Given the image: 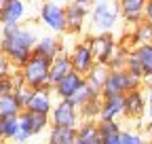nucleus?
<instances>
[{
  "label": "nucleus",
  "mask_w": 152,
  "mask_h": 144,
  "mask_svg": "<svg viewBox=\"0 0 152 144\" xmlns=\"http://www.w3.org/2000/svg\"><path fill=\"white\" fill-rule=\"evenodd\" d=\"M127 60H129V51L123 49V47H118L116 53L112 55L108 68H110V70H127Z\"/></svg>",
  "instance_id": "nucleus-29"
},
{
  "label": "nucleus",
  "mask_w": 152,
  "mask_h": 144,
  "mask_svg": "<svg viewBox=\"0 0 152 144\" xmlns=\"http://www.w3.org/2000/svg\"><path fill=\"white\" fill-rule=\"evenodd\" d=\"M93 98H102V96H97V93H95L93 89H91V87H89V85L85 83V85H83V87L78 89V91H76V93L72 96V100H70V102H72V104H74L76 108H80V106H85L87 102H91Z\"/></svg>",
  "instance_id": "nucleus-27"
},
{
  "label": "nucleus",
  "mask_w": 152,
  "mask_h": 144,
  "mask_svg": "<svg viewBox=\"0 0 152 144\" xmlns=\"http://www.w3.org/2000/svg\"><path fill=\"white\" fill-rule=\"evenodd\" d=\"M144 19L152 24V0H146V9H144Z\"/></svg>",
  "instance_id": "nucleus-34"
},
{
  "label": "nucleus",
  "mask_w": 152,
  "mask_h": 144,
  "mask_svg": "<svg viewBox=\"0 0 152 144\" xmlns=\"http://www.w3.org/2000/svg\"><path fill=\"white\" fill-rule=\"evenodd\" d=\"M53 2H57V4H61V7H66V4H70V0H53Z\"/></svg>",
  "instance_id": "nucleus-38"
},
{
  "label": "nucleus",
  "mask_w": 152,
  "mask_h": 144,
  "mask_svg": "<svg viewBox=\"0 0 152 144\" xmlns=\"http://www.w3.org/2000/svg\"><path fill=\"white\" fill-rule=\"evenodd\" d=\"M66 26H68V32L70 34H80L85 30V21L89 17V9L85 7H78V4H66Z\"/></svg>",
  "instance_id": "nucleus-17"
},
{
  "label": "nucleus",
  "mask_w": 152,
  "mask_h": 144,
  "mask_svg": "<svg viewBox=\"0 0 152 144\" xmlns=\"http://www.w3.org/2000/svg\"><path fill=\"white\" fill-rule=\"evenodd\" d=\"M121 144H150V140L137 129H123L121 132Z\"/></svg>",
  "instance_id": "nucleus-28"
},
{
  "label": "nucleus",
  "mask_w": 152,
  "mask_h": 144,
  "mask_svg": "<svg viewBox=\"0 0 152 144\" xmlns=\"http://www.w3.org/2000/svg\"><path fill=\"white\" fill-rule=\"evenodd\" d=\"M7 2H9V0H0V11L4 9V4H7Z\"/></svg>",
  "instance_id": "nucleus-39"
},
{
  "label": "nucleus",
  "mask_w": 152,
  "mask_h": 144,
  "mask_svg": "<svg viewBox=\"0 0 152 144\" xmlns=\"http://www.w3.org/2000/svg\"><path fill=\"white\" fill-rule=\"evenodd\" d=\"M7 144H11V142H7Z\"/></svg>",
  "instance_id": "nucleus-44"
},
{
  "label": "nucleus",
  "mask_w": 152,
  "mask_h": 144,
  "mask_svg": "<svg viewBox=\"0 0 152 144\" xmlns=\"http://www.w3.org/2000/svg\"><path fill=\"white\" fill-rule=\"evenodd\" d=\"M148 108V98L144 89H135L125 96V117L127 119H142Z\"/></svg>",
  "instance_id": "nucleus-14"
},
{
  "label": "nucleus",
  "mask_w": 152,
  "mask_h": 144,
  "mask_svg": "<svg viewBox=\"0 0 152 144\" xmlns=\"http://www.w3.org/2000/svg\"><path fill=\"white\" fill-rule=\"evenodd\" d=\"M131 40L135 47H142V45H152V24L150 21H140L137 26H133V32H131Z\"/></svg>",
  "instance_id": "nucleus-24"
},
{
  "label": "nucleus",
  "mask_w": 152,
  "mask_h": 144,
  "mask_svg": "<svg viewBox=\"0 0 152 144\" xmlns=\"http://www.w3.org/2000/svg\"><path fill=\"white\" fill-rule=\"evenodd\" d=\"M19 132V119H0V144L13 142V138Z\"/></svg>",
  "instance_id": "nucleus-25"
},
{
  "label": "nucleus",
  "mask_w": 152,
  "mask_h": 144,
  "mask_svg": "<svg viewBox=\"0 0 152 144\" xmlns=\"http://www.w3.org/2000/svg\"><path fill=\"white\" fill-rule=\"evenodd\" d=\"M49 68H51V62L32 55L30 62L19 72H21V76H23V81L30 89H45V87H51L49 85Z\"/></svg>",
  "instance_id": "nucleus-6"
},
{
  "label": "nucleus",
  "mask_w": 152,
  "mask_h": 144,
  "mask_svg": "<svg viewBox=\"0 0 152 144\" xmlns=\"http://www.w3.org/2000/svg\"><path fill=\"white\" fill-rule=\"evenodd\" d=\"M53 106H55V102H53V89L45 87V89H34V91H32V96H30V100L26 104V110L49 117L51 110H53Z\"/></svg>",
  "instance_id": "nucleus-10"
},
{
  "label": "nucleus",
  "mask_w": 152,
  "mask_h": 144,
  "mask_svg": "<svg viewBox=\"0 0 152 144\" xmlns=\"http://www.w3.org/2000/svg\"><path fill=\"white\" fill-rule=\"evenodd\" d=\"M70 72H72L70 55H68V53H61V55H57V57L51 62V68H49V85L55 87L64 76H68Z\"/></svg>",
  "instance_id": "nucleus-19"
},
{
  "label": "nucleus",
  "mask_w": 152,
  "mask_h": 144,
  "mask_svg": "<svg viewBox=\"0 0 152 144\" xmlns=\"http://www.w3.org/2000/svg\"><path fill=\"white\" fill-rule=\"evenodd\" d=\"M38 19H40V24L53 34H66L68 32L66 9L61 4L53 2V0H42V4L38 7Z\"/></svg>",
  "instance_id": "nucleus-5"
},
{
  "label": "nucleus",
  "mask_w": 152,
  "mask_h": 144,
  "mask_svg": "<svg viewBox=\"0 0 152 144\" xmlns=\"http://www.w3.org/2000/svg\"><path fill=\"white\" fill-rule=\"evenodd\" d=\"M70 2L78 4V7H85V9H89V11H91V7L95 4V0H70Z\"/></svg>",
  "instance_id": "nucleus-35"
},
{
  "label": "nucleus",
  "mask_w": 152,
  "mask_h": 144,
  "mask_svg": "<svg viewBox=\"0 0 152 144\" xmlns=\"http://www.w3.org/2000/svg\"><path fill=\"white\" fill-rule=\"evenodd\" d=\"M97 138H99L97 121H80V125L76 127V142L91 144L93 140H97Z\"/></svg>",
  "instance_id": "nucleus-23"
},
{
  "label": "nucleus",
  "mask_w": 152,
  "mask_h": 144,
  "mask_svg": "<svg viewBox=\"0 0 152 144\" xmlns=\"http://www.w3.org/2000/svg\"><path fill=\"white\" fill-rule=\"evenodd\" d=\"M146 98H148V102H152V79L146 81Z\"/></svg>",
  "instance_id": "nucleus-36"
},
{
  "label": "nucleus",
  "mask_w": 152,
  "mask_h": 144,
  "mask_svg": "<svg viewBox=\"0 0 152 144\" xmlns=\"http://www.w3.org/2000/svg\"><path fill=\"white\" fill-rule=\"evenodd\" d=\"M108 74H110V68H108V66H104V64H95V66L91 68V72L85 76V83H87L97 96H102L104 85H106V81H108Z\"/></svg>",
  "instance_id": "nucleus-20"
},
{
  "label": "nucleus",
  "mask_w": 152,
  "mask_h": 144,
  "mask_svg": "<svg viewBox=\"0 0 152 144\" xmlns=\"http://www.w3.org/2000/svg\"><path fill=\"white\" fill-rule=\"evenodd\" d=\"M123 117H125V96L102 98L99 121H121Z\"/></svg>",
  "instance_id": "nucleus-15"
},
{
  "label": "nucleus",
  "mask_w": 152,
  "mask_h": 144,
  "mask_svg": "<svg viewBox=\"0 0 152 144\" xmlns=\"http://www.w3.org/2000/svg\"><path fill=\"white\" fill-rule=\"evenodd\" d=\"M91 17V30L95 34H110L118 24V7L116 2H110V0H95V4L89 11Z\"/></svg>",
  "instance_id": "nucleus-2"
},
{
  "label": "nucleus",
  "mask_w": 152,
  "mask_h": 144,
  "mask_svg": "<svg viewBox=\"0 0 152 144\" xmlns=\"http://www.w3.org/2000/svg\"><path fill=\"white\" fill-rule=\"evenodd\" d=\"M116 7H118V13L125 24L137 26L140 21H144L146 0H116Z\"/></svg>",
  "instance_id": "nucleus-13"
},
{
  "label": "nucleus",
  "mask_w": 152,
  "mask_h": 144,
  "mask_svg": "<svg viewBox=\"0 0 152 144\" xmlns=\"http://www.w3.org/2000/svg\"><path fill=\"white\" fill-rule=\"evenodd\" d=\"M83 85H85V76L72 70L68 76H64L59 83L53 87V93L59 98V100H72V96L78 91Z\"/></svg>",
  "instance_id": "nucleus-16"
},
{
  "label": "nucleus",
  "mask_w": 152,
  "mask_h": 144,
  "mask_svg": "<svg viewBox=\"0 0 152 144\" xmlns=\"http://www.w3.org/2000/svg\"><path fill=\"white\" fill-rule=\"evenodd\" d=\"M17 119H19V132H17V136L13 138L11 144H28L34 136H40L47 127H51L49 117L36 115V112H30V110H23Z\"/></svg>",
  "instance_id": "nucleus-3"
},
{
  "label": "nucleus",
  "mask_w": 152,
  "mask_h": 144,
  "mask_svg": "<svg viewBox=\"0 0 152 144\" xmlns=\"http://www.w3.org/2000/svg\"><path fill=\"white\" fill-rule=\"evenodd\" d=\"M26 2H30V0H26Z\"/></svg>",
  "instance_id": "nucleus-42"
},
{
  "label": "nucleus",
  "mask_w": 152,
  "mask_h": 144,
  "mask_svg": "<svg viewBox=\"0 0 152 144\" xmlns=\"http://www.w3.org/2000/svg\"><path fill=\"white\" fill-rule=\"evenodd\" d=\"M87 45H89L93 57H95V64H104V66L110 64L112 55L118 49V45H116L112 34H93L87 40Z\"/></svg>",
  "instance_id": "nucleus-8"
},
{
  "label": "nucleus",
  "mask_w": 152,
  "mask_h": 144,
  "mask_svg": "<svg viewBox=\"0 0 152 144\" xmlns=\"http://www.w3.org/2000/svg\"><path fill=\"white\" fill-rule=\"evenodd\" d=\"M99 110H102V98H93L91 102L78 108L80 121H99Z\"/></svg>",
  "instance_id": "nucleus-26"
},
{
  "label": "nucleus",
  "mask_w": 152,
  "mask_h": 144,
  "mask_svg": "<svg viewBox=\"0 0 152 144\" xmlns=\"http://www.w3.org/2000/svg\"><path fill=\"white\" fill-rule=\"evenodd\" d=\"M49 119H51V125H55V127H70V129H76V127L80 125V112H78V108H76L70 100L55 102Z\"/></svg>",
  "instance_id": "nucleus-7"
},
{
  "label": "nucleus",
  "mask_w": 152,
  "mask_h": 144,
  "mask_svg": "<svg viewBox=\"0 0 152 144\" xmlns=\"http://www.w3.org/2000/svg\"><path fill=\"white\" fill-rule=\"evenodd\" d=\"M150 144H152V140H150Z\"/></svg>",
  "instance_id": "nucleus-43"
},
{
  "label": "nucleus",
  "mask_w": 152,
  "mask_h": 144,
  "mask_svg": "<svg viewBox=\"0 0 152 144\" xmlns=\"http://www.w3.org/2000/svg\"><path fill=\"white\" fill-rule=\"evenodd\" d=\"M28 17V2L26 0H9L0 11V28L2 26H21Z\"/></svg>",
  "instance_id": "nucleus-12"
},
{
  "label": "nucleus",
  "mask_w": 152,
  "mask_h": 144,
  "mask_svg": "<svg viewBox=\"0 0 152 144\" xmlns=\"http://www.w3.org/2000/svg\"><path fill=\"white\" fill-rule=\"evenodd\" d=\"M91 144H102V138H97V140H93Z\"/></svg>",
  "instance_id": "nucleus-40"
},
{
  "label": "nucleus",
  "mask_w": 152,
  "mask_h": 144,
  "mask_svg": "<svg viewBox=\"0 0 152 144\" xmlns=\"http://www.w3.org/2000/svg\"><path fill=\"white\" fill-rule=\"evenodd\" d=\"M15 70H17V68L11 64V60H9L7 55H2V53H0V79H9V76H13Z\"/></svg>",
  "instance_id": "nucleus-32"
},
{
  "label": "nucleus",
  "mask_w": 152,
  "mask_h": 144,
  "mask_svg": "<svg viewBox=\"0 0 152 144\" xmlns=\"http://www.w3.org/2000/svg\"><path fill=\"white\" fill-rule=\"evenodd\" d=\"M2 38H0V53L11 60V64L21 70L30 57H32V49L38 43V32L34 26H2Z\"/></svg>",
  "instance_id": "nucleus-1"
},
{
  "label": "nucleus",
  "mask_w": 152,
  "mask_h": 144,
  "mask_svg": "<svg viewBox=\"0 0 152 144\" xmlns=\"http://www.w3.org/2000/svg\"><path fill=\"white\" fill-rule=\"evenodd\" d=\"M102 144H121V134H110L102 138Z\"/></svg>",
  "instance_id": "nucleus-33"
},
{
  "label": "nucleus",
  "mask_w": 152,
  "mask_h": 144,
  "mask_svg": "<svg viewBox=\"0 0 152 144\" xmlns=\"http://www.w3.org/2000/svg\"><path fill=\"white\" fill-rule=\"evenodd\" d=\"M97 132H99V138H104L110 134H121L123 127L118 121H97Z\"/></svg>",
  "instance_id": "nucleus-30"
},
{
  "label": "nucleus",
  "mask_w": 152,
  "mask_h": 144,
  "mask_svg": "<svg viewBox=\"0 0 152 144\" xmlns=\"http://www.w3.org/2000/svg\"><path fill=\"white\" fill-rule=\"evenodd\" d=\"M23 112L13 93H2L0 96V119H15Z\"/></svg>",
  "instance_id": "nucleus-22"
},
{
  "label": "nucleus",
  "mask_w": 152,
  "mask_h": 144,
  "mask_svg": "<svg viewBox=\"0 0 152 144\" xmlns=\"http://www.w3.org/2000/svg\"><path fill=\"white\" fill-rule=\"evenodd\" d=\"M68 55H70V62H72V70L83 74V76H87L91 72V68L95 66V57H93V53H91L87 43H78Z\"/></svg>",
  "instance_id": "nucleus-11"
},
{
  "label": "nucleus",
  "mask_w": 152,
  "mask_h": 144,
  "mask_svg": "<svg viewBox=\"0 0 152 144\" xmlns=\"http://www.w3.org/2000/svg\"><path fill=\"white\" fill-rule=\"evenodd\" d=\"M129 57L137 64L144 81L152 79V45H142V47H133L129 51Z\"/></svg>",
  "instance_id": "nucleus-18"
},
{
  "label": "nucleus",
  "mask_w": 152,
  "mask_h": 144,
  "mask_svg": "<svg viewBox=\"0 0 152 144\" xmlns=\"http://www.w3.org/2000/svg\"><path fill=\"white\" fill-rule=\"evenodd\" d=\"M61 53H66V51H64V45H61V40L57 38V36H53V34L40 36L38 43L34 45V49H32V55H34V57H42V60H47V62H53L57 55H61Z\"/></svg>",
  "instance_id": "nucleus-9"
},
{
  "label": "nucleus",
  "mask_w": 152,
  "mask_h": 144,
  "mask_svg": "<svg viewBox=\"0 0 152 144\" xmlns=\"http://www.w3.org/2000/svg\"><path fill=\"white\" fill-rule=\"evenodd\" d=\"M32 91L34 89H30L28 85H21V87H17L15 91H13V96H15V100L19 102V106L26 110V104H28V100H30V96H32Z\"/></svg>",
  "instance_id": "nucleus-31"
},
{
  "label": "nucleus",
  "mask_w": 152,
  "mask_h": 144,
  "mask_svg": "<svg viewBox=\"0 0 152 144\" xmlns=\"http://www.w3.org/2000/svg\"><path fill=\"white\" fill-rule=\"evenodd\" d=\"M76 142V129L70 127H49V136H47V144H74Z\"/></svg>",
  "instance_id": "nucleus-21"
},
{
  "label": "nucleus",
  "mask_w": 152,
  "mask_h": 144,
  "mask_svg": "<svg viewBox=\"0 0 152 144\" xmlns=\"http://www.w3.org/2000/svg\"><path fill=\"white\" fill-rule=\"evenodd\" d=\"M74 144H80V142H74Z\"/></svg>",
  "instance_id": "nucleus-41"
},
{
  "label": "nucleus",
  "mask_w": 152,
  "mask_h": 144,
  "mask_svg": "<svg viewBox=\"0 0 152 144\" xmlns=\"http://www.w3.org/2000/svg\"><path fill=\"white\" fill-rule=\"evenodd\" d=\"M146 115H148V123L152 127V102H148V108H146Z\"/></svg>",
  "instance_id": "nucleus-37"
},
{
  "label": "nucleus",
  "mask_w": 152,
  "mask_h": 144,
  "mask_svg": "<svg viewBox=\"0 0 152 144\" xmlns=\"http://www.w3.org/2000/svg\"><path fill=\"white\" fill-rule=\"evenodd\" d=\"M144 79L133 76L129 70H110L108 81L104 85L102 98L108 96H127L129 91H135V89H142Z\"/></svg>",
  "instance_id": "nucleus-4"
}]
</instances>
